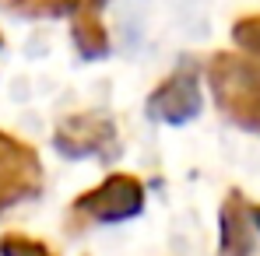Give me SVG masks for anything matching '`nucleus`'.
<instances>
[{
	"mask_svg": "<svg viewBox=\"0 0 260 256\" xmlns=\"http://www.w3.org/2000/svg\"><path fill=\"white\" fill-rule=\"evenodd\" d=\"M208 85L221 116L232 127L260 137V67L243 53H215L208 63Z\"/></svg>",
	"mask_w": 260,
	"mask_h": 256,
	"instance_id": "obj_1",
	"label": "nucleus"
},
{
	"mask_svg": "<svg viewBox=\"0 0 260 256\" xmlns=\"http://www.w3.org/2000/svg\"><path fill=\"white\" fill-rule=\"evenodd\" d=\"M144 211V182L130 172H113L106 175L95 190H85L74 204L71 217L74 221H91V225H116L130 221Z\"/></svg>",
	"mask_w": 260,
	"mask_h": 256,
	"instance_id": "obj_2",
	"label": "nucleus"
},
{
	"mask_svg": "<svg viewBox=\"0 0 260 256\" xmlns=\"http://www.w3.org/2000/svg\"><path fill=\"white\" fill-rule=\"evenodd\" d=\"M116 120L109 113H74L56 127V151L63 158H102L109 162L120 151Z\"/></svg>",
	"mask_w": 260,
	"mask_h": 256,
	"instance_id": "obj_3",
	"label": "nucleus"
},
{
	"mask_svg": "<svg viewBox=\"0 0 260 256\" xmlns=\"http://www.w3.org/2000/svg\"><path fill=\"white\" fill-rule=\"evenodd\" d=\"M43 190V162L32 144L0 130V214Z\"/></svg>",
	"mask_w": 260,
	"mask_h": 256,
	"instance_id": "obj_4",
	"label": "nucleus"
},
{
	"mask_svg": "<svg viewBox=\"0 0 260 256\" xmlns=\"http://www.w3.org/2000/svg\"><path fill=\"white\" fill-rule=\"evenodd\" d=\"M144 109H148L151 120L169 123V127L190 123L193 116H201V85H197V74L190 67L173 70L162 85L148 95V105Z\"/></svg>",
	"mask_w": 260,
	"mask_h": 256,
	"instance_id": "obj_5",
	"label": "nucleus"
},
{
	"mask_svg": "<svg viewBox=\"0 0 260 256\" xmlns=\"http://www.w3.org/2000/svg\"><path fill=\"white\" fill-rule=\"evenodd\" d=\"M253 211L239 190H229L218 211V256H250L253 253Z\"/></svg>",
	"mask_w": 260,
	"mask_h": 256,
	"instance_id": "obj_6",
	"label": "nucleus"
},
{
	"mask_svg": "<svg viewBox=\"0 0 260 256\" xmlns=\"http://www.w3.org/2000/svg\"><path fill=\"white\" fill-rule=\"evenodd\" d=\"M99 7H102V0H85L74 11L71 35H74V46L81 49L85 60H102L109 53V32H106V25L99 18Z\"/></svg>",
	"mask_w": 260,
	"mask_h": 256,
	"instance_id": "obj_7",
	"label": "nucleus"
},
{
	"mask_svg": "<svg viewBox=\"0 0 260 256\" xmlns=\"http://www.w3.org/2000/svg\"><path fill=\"white\" fill-rule=\"evenodd\" d=\"M11 11L18 14H32V18H56V14H74L85 0H4Z\"/></svg>",
	"mask_w": 260,
	"mask_h": 256,
	"instance_id": "obj_8",
	"label": "nucleus"
},
{
	"mask_svg": "<svg viewBox=\"0 0 260 256\" xmlns=\"http://www.w3.org/2000/svg\"><path fill=\"white\" fill-rule=\"evenodd\" d=\"M232 39L243 49V56H250L260 67V14H243V18L232 25Z\"/></svg>",
	"mask_w": 260,
	"mask_h": 256,
	"instance_id": "obj_9",
	"label": "nucleus"
},
{
	"mask_svg": "<svg viewBox=\"0 0 260 256\" xmlns=\"http://www.w3.org/2000/svg\"><path fill=\"white\" fill-rule=\"evenodd\" d=\"M0 256H53V249L46 246L43 239L21 235V232H11V235L0 239Z\"/></svg>",
	"mask_w": 260,
	"mask_h": 256,
	"instance_id": "obj_10",
	"label": "nucleus"
},
{
	"mask_svg": "<svg viewBox=\"0 0 260 256\" xmlns=\"http://www.w3.org/2000/svg\"><path fill=\"white\" fill-rule=\"evenodd\" d=\"M250 211H253V225H257V232H260V204H253Z\"/></svg>",
	"mask_w": 260,
	"mask_h": 256,
	"instance_id": "obj_11",
	"label": "nucleus"
},
{
	"mask_svg": "<svg viewBox=\"0 0 260 256\" xmlns=\"http://www.w3.org/2000/svg\"><path fill=\"white\" fill-rule=\"evenodd\" d=\"M0 46H4V35H0Z\"/></svg>",
	"mask_w": 260,
	"mask_h": 256,
	"instance_id": "obj_12",
	"label": "nucleus"
}]
</instances>
